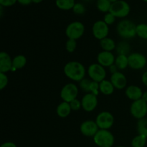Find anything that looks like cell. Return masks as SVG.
Segmentation results:
<instances>
[{
  "instance_id": "cell-1",
  "label": "cell",
  "mask_w": 147,
  "mask_h": 147,
  "mask_svg": "<svg viewBox=\"0 0 147 147\" xmlns=\"http://www.w3.org/2000/svg\"><path fill=\"white\" fill-rule=\"evenodd\" d=\"M64 73L70 80L80 82L84 78L86 68L83 65L79 62L71 61L65 65Z\"/></svg>"
},
{
  "instance_id": "cell-2",
  "label": "cell",
  "mask_w": 147,
  "mask_h": 147,
  "mask_svg": "<svg viewBox=\"0 0 147 147\" xmlns=\"http://www.w3.org/2000/svg\"><path fill=\"white\" fill-rule=\"evenodd\" d=\"M117 32L121 37L130 39L136 35V25L129 20H123L117 24Z\"/></svg>"
},
{
  "instance_id": "cell-3",
  "label": "cell",
  "mask_w": 147,
  "mask_h": 147,
  "mask_svg": "<svg viewBox=\"0 0 147 147\" xmlns=\"http://www.w3.org/2000/svg\"><path fill=\"white\" fill-rule=\"evenodd\" d=\"M95 144L99 147H112L114 144V136L109 130L100 129L93 136Z\"/></svg>"
},
{
  "instance_id": "cell-4",
  "label": "cell",
  "mask_w": 147,
  "mask_h": 147,
  "mask_svg": "<svg viewBox=\"0 0 147 147\" xmlns=\"http://www.w3.org/2000/svg\"><path fill=\"white\" fill-rule=\"evenodd\" d=\"M130 6L123 0H119L112 3L109 12L118 18H123L129 15L130 12Z\"/></svg>"
},
{
  "instance_id": "cell-5",
  "label": "cell",
  "mask_w": 147,
  "mask_h": 147,
  "mask_svg": "<svg viewBox=\"0 0 147 147\" xmlns=\"http://www.w3.org/2000/svg\"><path fill=\"white\" fill-rule=\"evenodd\" d=\"M84 32V24L80 22L76 21L73 22L67 25L65 30V34L68 39L76 40L83 35Z\"/></svg>"
},
{
  "instance_id": "cell-6",
  "label": "cell",
  "mask_w": 147,
  "mask_h": 147,
  "mask_svg": "<svg viewBox=\"0 0 147 147\" xmlns=\"http://www.w3.org/2000/svg\"><path fill=\"white\" fill-rule=\"evenodd\" d=\"M88 74L93 81L100 83L106 78V72L104 67L98 63H94L89 66Z\"/></svg>"
},
{
  "instance_id": "cell-7",
  "label": "cell",
  "mask_w": 147,
  "mask_h": 147,
  "mask_svg": "<svg viewBox=\"0 0 147 147\" xmlns=\"http://www.w3.org/2000/svg\"><path fill=\"white\" fill-rule=\"evenodd\" d=\"M131 114L136 119H142L145 118L147 114V103L143 100H135L131 105Z\"/></svg>"
},
{
  "instance_id": "cell-8",
  "label": "cell",
  "mask_w": 147,
  "mask_h": 147,
  "mask_svg": "<svg viewBox=\"0 0 147 147\" xmlns=\"http://www.w3.org/2000/svg\"><path fill=\"white\" fill-rule=\"evenodd\" d=\"M78 94V88L74 83H67L63 86L60 91V97L63 101L70 103L72 100L76 99Z\"/></svg>"
},
{
  "instance_id": "cell-9",
  "label": "cell",
  "mask_w": 147,
  "mask_h": 147,
  "mask_svg": "<svg viewBox=\"0 0 147 147\" xmlns=\"http://www.w3.org/2000/svg\"><path fill=\"white\" fill-rule=\"evenodd\" d=\"M96 122L99 129L108 130L113 125L114 117L110 112L103 111L98 115Z\"/></svg>"
},
{
  "instance_id": "cell-10",
  "label": "cell",
  "mask_w": 147,
  "mask_h": 147,
  "mask_svg": "<svg viewBox=\"0 0 147 147\" xmlns=\"http://www.w3.org/2000/svg\"><path fill=\"white\" fill-rule=\"evenodd\" d=\"M93 34L98 40H103L107 37L109 33V25L103 20H98L93 24L92 28Z\"/></svg>"
},
{
  "instance_id": "cell-11",
  "label": "cell",
  "mask_w": 147,
  "mask_h": 147,
  "mask_svg": "<svg viewBox=\"0 0 147 147\" xmlns=\"http://www.w3.org/2000/svg\"><path fill=\"white\" fill-rule=\"evenodd\" d=\"M129 66L134 70H141L146 65V58L144 55L138 53H134L128 56Z\"/></svg>"
},
{
  "instance_id": "cell-12",
  "label": "cell",
  "mask_w": 147,
  "mask_h": 147,
  "mask_svg": "<svg viewBox=\"0 0 147 147\" xmlns=\"http://www.w3.org/2000/svg\"><path fill=\"white\" fill-rule=\"evenodd\" d=\"M81 104L84 111L87 112L93 111L98 106L97 96L93 93H87L82 98Z\"/></svg>"
},
{
  "instance_id": "cell-13",
  "label": "cell",
  "mask_w": 147,
  "mask_h": 147,
  "mask_svg": "<svg viewBox=\"0 0 147 147\" xmlns=\"http://www.w3.org/2000/svg\"><path fill=\"white\" fill-rule=\"evenodd\" d=\"M80 129V132L84 136L91 137L96 134V133L98 131L99 128L96 121H93L92 120H87L81 123Z\"/></svg>"
},
{
  "instance_id": "cell-14",
  "label": "cell",
  "mask_w": 147,
  "mask_h": 147,
  "mask_svg": "<svg viewBox=\"0 0 147 147\" xmlns=\"http://www.w3.org/2000/svg\"><path fill=\"white\" fill-rule=\"evenodd\" d=\"M97 60L98 64L103 67H110L114 64L116 59L111 52L102 51L98 55Z\"/></svg>"
},
{
  "instance_id": "cell-15",
  "label": "cell",
  "mask_w": 147,
  "mask_h": 147,
  "mask_svg": "<svg viewBox=\"0 0 147 147\" xmlns=\"http://www.w3.org/2000/svg\"><path fill=\"white\" fill-rule=\"evenodd\" d=\"M110 80L115 88L119 89V90L124 88L127 84L126 77L121 72H117L112 74Z\"/></svg>"
},
{
  "instance_id": "cell-16",
  "label": "cell",
  "mask_w": 147,
  "mask_h": 147,
  "mask_svg": "<svg viewBox=\"0 0 147 147\" xmlns=\"http://www.w3.org/2000/svg\"><path fill=\"white\" fill-rule=\"evenodd\" d=\"M12 60L5 52L0 53V73H6L12 70Z\"/></svg>"
},
{
  "instance_id": "cell-17",
  "label": "cell",
  "mask_w": 147,
  "mask_h": 147,
  "mask_svg": "<svg viewBox=\"0 0 147 147\" xmlns=\"http://www.w3.org/2000/svg\"><path fill=\"white\" fill-rule=\"evenodd\" d=\"M125 93H126V96L134 101L142 99V96H143V92L142 89L136 86H128Z\"/></svg>"
},
{
  "instance_id": "cell-18",
  "label": "cell",
  "mask_w": 147,
  "mask_h": 147,
  "mask_svg": "<svg viewBox=\"0 0 147 147\" xmlns=\"http://www.w3.org/2000/svg\"><path fill=\"white\" fill-rule=\"evenodd\" d=\"M71 111L72 109L70 103L63 101L57 106L56 112H57V116H60V118H65L70 115Z\"/></svg>"
},
{
  "instance_id": "cell-19",
  "label": "cell",
  "mask_w": 147,
  "mask_h": 147,
  "mask_svg": "<svg viewBox=\"0 0 147 147\" xmlns=\"http://www.w3.org/2000/svg\"><path fill=\"white\" fill-rule=\"evenodd\" d=\"M114 86L111 83V82L109 80H104L102 82H100L99 84V89L100 91L103 94L109 96V95L112 94L114 91Z\"/></svg>"
},
{
  "instance_id": "cell-20",
  "label": "cell",
  "mask_w": 147,
  "mask_h": 147,
  "mask_svg": "<svg viewBox=\"0 0 147 147\" xmlns=\"http://www.w3.org/2000/svg\"><path fill=\"white\" fill-rule=\"evenodd\" d=\"M27 63V59L25 56L22 55H19L15 56L12 60V70H18L22 69L25 66Z\"/></svg>"
},
{
  "instance_id": "cell-21",
  "label": "cell",
  "mask_w": 147,
  "mask_h": 147,
  "mask_svg": "<svg viewBox=\"0 0 147 147\" xmlns=\"http://www.w3.org/2000/svg\"><path fill=\"white\" fill-rule=\"evenodd\" d=\"M100 45L103 51L111 52L114 50L116 47V43H115L114 40L109 37H106L100 40Z\"/></svg>"
},
{
  "instance_id": "cell-22",
  "label": "cell",
  "mask_w": 147,
  "mask_h": 147,
  "mask_svg": "<svg viewBox=\"0 0 147 147\" xmlns=\"http://www.w3.org/2000/svg\"><path fill=\"white\" fill-rule=\"evenodd\" d=\"M55 4L60 9L70 10L73 9L76 1L75 0H55Z\"/></svg>"
},
{
  "instance_id": "cell-23",
  "label": "cell",
  "mask_w": 147,
  "mask_h": 147,
  "mask_svg": "<svg viewBox=\"0 0 147 147\" xmlns=\"http://www.w3.org/2000/svg\"><path fill=\"white\" fill-rule=\"evenodd\" d=\"M115 65L119 70H124L129 66V59L126 55H119L115 60Z\"/></svg>"
},
{
  "instance_id": "cell-24",
  "label": "cell",
  "mask_w": 147,
  "mask_h": 147,
  "mask_svg": "<svg viewBox=\"0 0 147 147\" xmlns=\"http://www.w3.org/2000/svg\"><path fill=\"white\" fill-rule=\"evenodd\" d=\"M111 2L109 0H98L96 3L98 9L101 12L108 13L110 11L111 7Z\"/></svg>"
},
{
  "instance_id": "cell-25",
  "label": "cell",
  "mask_w": 147,
  "mask_h": 147,
  "mask_svg": "<svg viewBox=\"0 0 147 147\" xmlns=\"http://www.w3.org/2000/svg\"><path fill=\"white\" fill-rule=\"evenodd\" d=\"M137 131L139 134L143 135L147 138V119L143 118L137 122Z\"/></svg>"
},
{
  "instance_id": "cell-26",
  "label": "cell",
  "mask_w": 147,
  "mask_h": 147,
  "mask_svg": "<svg viewBox=\"0 0 147 147\" xmlns=\"http://www.w3.org/2000/svg\"><path fill=\"white\" fill-rule=\"evenodd\" d=\"M146 136L143 135L139 134L138 136H135L131 141L132 147H144L146 143Z\"/></svg>"
},
{
  "instance_id": "cell-27",
  "label": "cell",
  "mask_w": 147,
  "mask_h": 147,
  "mask_svg": "<svg viewBox=\"0 0 147 147\" xmlns=\"http://www.w3.org/2000/svg\"><path fill=\"white\" fill-rule=\"evenodd\" d=\"M136 35L142 39H147V24H139L136 25Z\"/></svg>"
},
{
  "instance_id": "cell-28",
  "label": "cell",
  "mask_w": 147,
  "mask_h": 147,
  "mask_svg": "<svg viewBox=\"0 0 147 147\" xmlns=\"http://www.w3.org/2000/svg\"><path fill=\"white\" fill-rule=\"evenodd\" d=\"M91 82L92 80H90V79L83 78V80L80 81L79 86H80V88L83 90V91L87 92V93H90V84H91Z\"/></svg>"
},
{
  "instance_id": "cell-29",
  "label": "cell",
  "mask_w": 147,
  "mask_h": 147,
  "mask_svg": "<svg viewBox=\"0 0 147 147\" xmlns=\"http://www.w3.org/2000/svg\"><path fill=\"white\" fill-rule=\"evenodd\" d=\"M77 46V42L76 40H72V39H68L66 42L65 48L68 53H73L75 51Z\"/></svg>"
},
{
  "instance_id": "cell-30",
  "label": "cell",
  "mask_w": 147,
  "mask_h": 147,
  "mask_svg": "<svg viewBox=\"0 0 147 147\" xmlns=\"http://www.w3.org/2000/svg\"><path fill=\"white\" fill-rule=\"evenodd\" d=\"M73 11L76 14H83L86 12V7L81 3H76L73 8Z\"/></svg>"
},
{
  "instance_id": "cell-31",
  "label": "cell",
  "mask_w": 147,
  "mask_h": 147,
  "mask_svg": "<svg viewBox=\"0 0 147 147\" xmlns=\"http://www.w3.org/2000/svg\"><path fill=\"white\" fill-rule=\"evenodd\" d=\"M116 17L115 16H113L111 13L108 12L105 14L104 19H103V21L108 24V25H111L116 21Z\"/></svg>"
},
{
  "instance_id": "cell-32",
  "label": "cell",
  "mask_w": 147,
  "mask_h": 147,
  "mask_svg": "<svg viewBox=\"0 0 147 147\" xmlns=\"http://www.w3.org/2000/svg\"><path fill=\"white\" fill-rule=\"evenodd\" d=\"M8 84V78L6 73H0V89L3 90Z\"/></svg>"
},
{
  "instance_id": "cell-33",
  "label": "cell",
  "mask_w": 147,
  "mask_h": 147,
  "mask_svg": "<svg viewBox=\"0 0 147 147\" xmlns=\"http://www.w3.org/2000/svg\"><path fill=\"white\" fill-rule=\"evenodd\" d=\"M99 90H100V89H99L98 83L92 80L90 87V93H93V94L96 95V96H97L99 93Z\"/></svg>"
},
{
  "instance_id": "cell-34",
  "label": "cell",
  "mask_w": 147,
  "mask_h": 147,
  "mask_svg": "<svg viewBox=\"0 0 147 147\" xmlns=\"http://www.w3.org/2000/svg\"><path fill=\"white\" fill-rule=\"evenodd\" d=\"M70 107H71L72 111H78L79 109H80V107H82L81 101L78 100L77 98L72 100V101L70 103Z\"/></svg>"
},
{
  "instance_id": "cell-35",
  "label": "cell",
  "mask_w": 147,
  "mask_h": 147,
  "mask_svg": "<svg viewBox=\"0 0 147 147\" xmlns=\"http://www.w3.org/2000/svg\"><path fill=\"white\" fill-rule=\"evenodd\" d=\"M17 0H0V4L1 7H8L16 4Z\"/></svg>"
},
{
  "instance_id": "cell-36",
  "label": "cell",
  "mask_w": 147,
  "mask_h": 147,
  "mask_svg": "<svg viewBox=\"0 0 147 147\" xmlns=\"http://www.w3.org/2000/svg\"><path fill=\"white\" fill-rule=\"evenodd\" d=\"M0 147H17V146H16L15 144L13 143V142H5V143L2 144Z\"/></svg>"
},
{
  "instance_id": "cell-37",
  "label": "cell",
  "mask_w": 147,
  "mask_h": 147,
  "mask_svg": "<svg viewBox=\"0 0 147 147\" xmlns=\"http://www.w3.org/2000/svg\"><path fill=\"white\" fill-rule=\"evenodd\" d=\"M17 1L22 5H29L32 2V0H17Z\"/></svg>"
},
{
  "instance_id": "cell-38",
  "label": "cell",
  "mask_w": 147,
  "mask_h": 147,
  "mask_svg": "<svg viewBox=\"0 0 147 147\" xmlns=\"http://www.w3.org/2000/svg\"><path fill=\"white\" fill-rule=\"evenodd\" d=\"M110 71H111V73H112V74H113V73H117V72H119L118 71V67H116V65L115 64H113V65H112L111 66H110Z\"/></svg>"
},
{
  "instance_id": "cell-39",
  "label": "cell",
  "mask_w": 147,
  "mask_h": 147,
  "mask_svg": "<svg viewBox=\"0 0 147 147\" xmlns=\"http://www.w3.org/2000/svg\"><path fill=\"white\" fill-rule=\"evenodd\" d=\"M142 80L144 84L146 86H147V71L145 72V73L143 74V76H142Z\"/></svg>"
},
{
  "instance_id": "cell-40",
  "label": "cell",
  "mask_w": 147,
  "mask_h": 147,
  "mask_svg": "<svg viewBox=\"0 0 147 147\" xmlns=\"http://www.w3.org/2000/svg\"><path fill=\"white\" fill-rule=\"evenodd\" d=\"M142 99H143L144 101H146L147 103V91L144 92V93H143V96H142Z\"/></svg>"
},
{
  "instance_id": "cell-41",
  "label": "cell",
  "mask_w": 147,
  "mask_h": 147,
  "mask_svg": "<svg viewBox=\"0 0 147 147\" xmlns=\"http://www.w3.org/2000/svg\"><path fill=\"white\" fill-rule=\"evenodd\" d=\"M43 0H32L33 3H35V4H39V3L42 2Z\"/></svg>"
},
{
  "instance_id": "cell-42",
  "label": "cell",
  "mask_w": 147,
  "mask_h": 147,
  "mask_svg": "<svg viewBox=\"0 0 147 147\" xmlns=\"http://www.w3.org/2000/svg\"><path fill=\"white\" fill-rule=\"evenodd\" d=\"M109 1H110V2H111V3H114V2H116V1H118L119 0H109Z\"/></svg>"
},
{
  "instance_id": "cell-43",
  "label": "cell",
  "mask_w": 147,
  "mask_h": 147,
  "mask_svg": "<svg viewBox=\"0 0 147 147\" xmlns=\"http://www.w3.org/2000/svg\"><path fill=\"white\" fill-rule=\"evenodd\" d=\"M144 1H145V2H146L147 3V0H143Z\"/></svg>"
},
{
  "instance_id": "cell-44",
  "label": "cell",
  "mask_w": 147,
  "mask_h": 147,
  "mask_svg": "<svg viewBox=\"0 0 147 147\" xmlns=\"http://www.w3.org/2000/svg\"><path fill=\"white\" fill-rule=\"evenodd\" d=\"M117 147H125V146H117Z\"/></svg>"
}]
</instances>
